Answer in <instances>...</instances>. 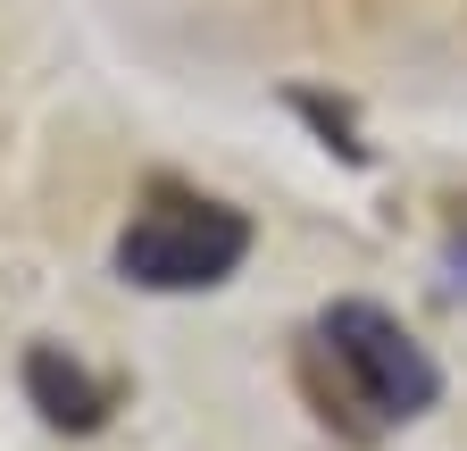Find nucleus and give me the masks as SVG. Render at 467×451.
I'll return each instance as SVG.
<instances>
[{
	"label": "nucleus",
	"mask_w": 467,
	"mask_h": 451,
	"mask_svg": "<svg viewBox=\"0 0 467 451\" xmlns=\"http://www.w3.org/2000/svg\"><path fill=\"white\" fill-rule=\"evenodd\" d=\"M301 393L326 426L376 443L384 426H409L442 402V368L384 301H334L301 343Z\"/></svg>",
	"instance_id": "f257e3e1"
},
{
	"label": "nucleus",
	"mask_w": 467,
	"mask_h": 451,
	"mask_svg": "<svg viewBox=\"0 0 467 451\" xmlns=\"http://www.w3.org/2000/svg\"><path fill=\"white\" fill-rule=\"evenodd\" d=\"M243 259H251V217L175 176H150V193L117 235V276L142 293H217Z\"/></svg>",
	"instance_id": "f03ea898"
},
{
	"label": "nucleus",
	"mask_w": 467,
	"mask_h": 451,
	"mask_svg": "<svg viewBox=\"0 0 467 451\" xmlns=\"http://www.w3.org/2000/svg\"><path fill=\"white\" fill-rule=\"evenodd\" d=\"M26 402H34V418L42 426H58V435H100L109 418H117V376H100L92 360H76L67 343H34L26 351Z\"/></svg>",
	"instance_id": "7ed1b4c3"
},
{
	"label": "nucleus",
	"mask_w": 467,
	"mask_h": 451,
	"mask_svg": "<svg viewBox=\"0 0 467 451\" xmlns=\"http://www.w3.org/2000/svg\"><path fill=\"white\" fill-rule=\"evenodd\" d=\"M292 109H301V118L326 134V151H342L350 167H368V142H359V126H350V109H342V100H326V92H292Z\"/></svg>",
	"instance_id": "20e7f679"
},
{
	"label": "nucleus",
	"mask_w": 467,
	"mask_h": 451,
	"mask_svg": "<svg viewBox=\"0 0 467 451\" xmlns=\"http://www.w3.org/2000/svg\"><path fill=\"white\" fill-rule=\"evenodd\" d=\"M442 259L467 276V201H451V217H442Z\"/></svg>",
	"instance_id": "39448f33"
}]
</instances>
